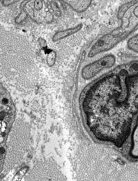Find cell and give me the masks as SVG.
Masks as SVG:
<instances>
[{"label":"cell","mask_w":138,"mask_h":181,"mask_svg":"<svg viewBox=\"0 0 138 181\" xmlns=\"http://www.w3.org/2000/svg\"><path fill=\"white\" fill-rule=\"evenodd\" d=\"M85 124L98 141L122 147L138 112V63L99 80L82 100Z\"/></svg>","instance_id":"6da1fadb"},{"label":"cell","mask_w":138,"mask_h":181,"mask_svg":"<svg viewBox=\"0 0 138 181\" xmlns=\"http://www.w3.org/2000/svg\"><path fill=\"white\" fill-rule=\"evenodd\" d=\"M115 63V58L112 55L105 56L94 63L86 65L83 69L82 76L85 79H91L103 69L112 66Z\"/></svg>","instance_id":"7a4b0ae2"},{"label":"cell","mask_w":138,"mask_h":181,"mask_svg":"<svg viewBox=\"0 0 138 181\" xmlns=\"http://www.w3.org/2000/svg\"><path fill=\"white\" fill-rule=\"evenodd\" d=\"M81 26H82L81 25H78L77 26H76V27L66 29V30H64V31H59L58 33H56L55 36H54L53 40L54 41H58V40L64 39L68 36H71V35L76 33V32L79 31L81 29Z\"/></svg>","instance_id":"3957f363"},{"label":"cell","mask_w":138,"mask_h":181,"mask_svg":"<svg viewBox=\"0 0 138 181\" xmlns=\"http://www.w3.org/2000/svg\"><path fill=\"white\" fill-rule=\"evenodd\" d=\"M128 47L132 51L138 52V35L134 36L129 40Z\"/></svg>","instance_id":"277c9868"},{"label":"cell","mask_w":138,"mask_h":181,"mask_svg":"<svg viewBox=\"0 0 138 181\" xmlns=\"http://www.w3.org/2000/svg\"><path fill=\"white\" fill-rule=\"evenodd\" d=\"M25 169H22L20 172L18 173V174L15 175V177L14 178V180H13V181H20L22 177H23V175H24V174H25Z\"/></svg>","instance_id":"5b68a950"},{"label":"cell","mask_w":138,"mask_h":181,"mask_svg":"<svg viewBox=\"0 0 138 181\" xmlns=\"http://www.w3.org/2000/svg\"><path fill=\"white\" fill-rule=\"evenodd\" d=\"M64 1H65V2H66L68 4H71V2H73V0H64ZM83 1H84V2H85V4L86 5V6H88V5L89 4V3H90L91 0H83Z\"/></svg>","instance_id":"8992f818"}]
</instances>
